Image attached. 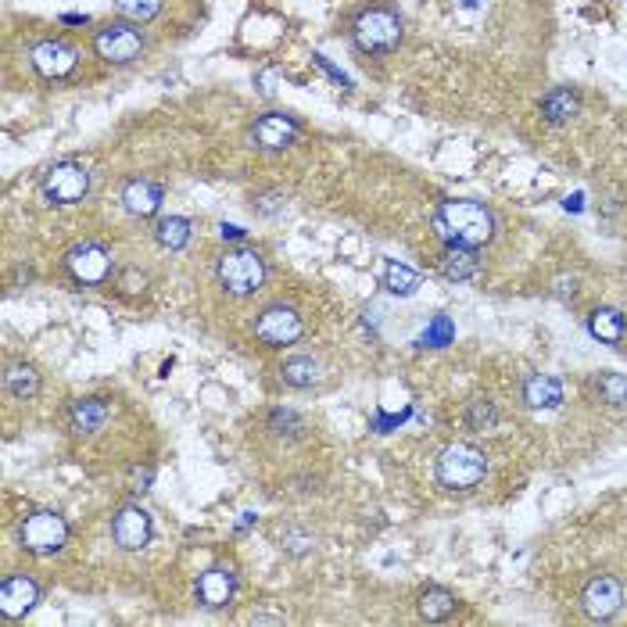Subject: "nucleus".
I'll return each instance as SVG.
<instances>
[{
    "label": "nucleus",
    "mask_w": 627,
    "mask_h": 627,
    "mask_svg": "<svg viewBox=\"0 0 627 627\" xmlns=\"http://www.w3.org/2000/svg\"><path fill=\"white\" fill-rule=\"evenodd\" d=\"M284 545H287V549H291V552H305V549H309V545H312V538H309V534L287 531V534H284Z\"/></svg>",
    "instance_id": "nucleus-34"
},
{
    "label": "nucleus",
    "mask_w": 627,
    "mask_h": 627,
    "mask_svg": "<svg viewBox=\"0 0 627 627\" xmlns=\"http://www.w3.org/2000/svg\"><path fill=\"white\" fill-rule=\"evenodd\" d=\"M452 341V323H448V316H434V323L427 327V334H423V344H434V348H441V344Z\"/></svg>",
    "instance_id": "nucleus-31"
},
{
    "label": "nucleus",
    "mask_w": 627,
    "mask_h": 627,
    "mask_svg": "<svg viewBox=\"0 0 627 627\" xmlns=\"http://www.w3.org/2000/svg\"><path fill=\"white\" fill-rule=\"evenodd\" d=\"M524 402L531 409H559L563 405V384L549 373H534L524 380Z\"/></svg>",
    "instance_id": "nucleus-21"
},
{
    "label": "nucleus",
    "mask_w": 627,
    "mask_h": 627,
    "mask_svg": "<svg viewBox=\"0 0 627 627\" xmlns=\"http://www.w3.org/2000/svg\"><path fill=\"white\" fill-rule=\"evenodd\" d=\"M18 542L33 556H54L69 545V520L54 509H36L18 524Z\"/></svg>",
    "instance_id": "nucleus-5"
},
{
    "label": "nucleus",
    "mask_w": 627,
    "mask_h": 627,
    "mask_svg": "<svg viewBox=\"0 0 627 627\" xmlns=\"http://www.w3.org/2000/svg\"><path fill=\"white\" fill-rule=\"evenodd\" d=\"M542 119L552 122V126H563V122H570L577 112H581V94L577 90H570V86H556V90H549V94L542 97Z\"/></svg>",
    "instance_id": "nucleus-19"
},
{
    "label": "nucleus",
    "mask_w": 627,
    "mask_h": 627,
    "mask_svg": "<svg viewBox=\"0 0 627 627\" xmlns=\"http://www.w3.org/2000/svg\"><path fill=\"white\" fill-rule=\"evenodd\" d=\"M215 276H219V284H223L226 294L233 298H251V294L262 291L266 284V258L258 255L251 248H226L215 262Z\"/></svg>",
    "instance_id": "nucleus-3"
},
{
    "label": "nucleus",
    "mask_w": 627,
    "mask_h": 627,
    "mask_svg": "<svg viewBox=\"0 0 627 627\" xmlns=\"http://www.w3.org/2000/svg\"><path fill=\"white\" fill-rule=\"evenodd\" d=\"M115 11H119L126 22L144 26V22H151V18L162 11V0H115Z\"/></svg>",
    "instance_id": "nucleus-29"
},
{
    "label": "nucleus",
    "mask_w": 627,
    "mask_h": 627,
    "mask_svg": "<svg viewBox=\"0 0 627 627\" xmlns=\"http://www.w3.org/2000/svg\"><path fill=\"white\" fill-rule=\"evenodd\" d=\"M298 133H301V122L294 119L291 112H266L251 126V140H255V147H262V151H284V147H291L294 140H298Z\"/></svg>",
    "instance_id": "nucleus-13"
},
{
    "label": "nucleus",
    "mask_w": 627,
    "mask_h": 627,
    "mask_svg": "<svg viewBox=\"0 0 627 627\" xmlns=\"http://www.w3.org/2000/svg\"><path fill=\"white\" fill-rule=\"evenodd\" d=\"M581 606L592 620H613L624 606V585L610 574H595L581 592Z\"/></svg>",
    "instance_id": "nucleus-11"
},
{
    "label": "nucleus",
    "mask_w": 627,
    "mask_h": 627,
    "mask_svg": "<svg viewBox=\"0 0 627 627\" xmlns=\"http://www.w3.org/2000/svg\"><path fill=\"white\" fill-rule=\"evenodd\" d=\"M4 387H8L15 398H36L40 395V373H36L33 362H11L8 373H4Z\"/></svg>",
    "instance_id": "nucleus-25"
},
{
    "label": "nucleus",
    "mask_w": 627,
    "mask_h": 627,
    "mask_svg": "<svg viewBox=\"0 0 627 627\" xmlns=\"http://www.w3.org/2000/svg\"><path fill=\"white\" fill-rule=\"evenodd\" d=\"M588 334L602 344H620L627 334V316L620 309H613V305H599L588 316Z\"/></svg>",
    "instance_id": "nucleus-18"
},
{
    "label": "nucleus",
    "mask_w": 627,
    "mask_h": 627,
    "mask_svg": "<svg viewBox=\"0 0 627 627\" xmlns=\"http://www.w3.org/2000/svg\"><path fill=\"white\" fill-rule=\"evenodd\" d=\"M416 610H420L423 620L438 624V620H448L452 613H456V595L441 585H430L427 592L420 595V606H416Z\"/></svg>",
    "instance_id": "nucleus-26"
},
{
    "label": "nucleus",
    "mask_w": 627,
    "mask_h": 627,
    "mask_svg": "<svg viewBox=\"0 0 627 627\" xmlns=\"http://www.w3.org/2000/svg\"><path fill=\"white\" fill-rule=\"evenodd\" d=\"M595 395L606 405H627V377L624 373H599L595 380Z\"/></svg>",
    "instance_id": "nucleus-28"
},
{
    "label": "nucleus",
    "mask_w": 627,
    "mask_h": 627,
    "mask_svg": "<svg viewBox=\"0 0 627 627\" xmlns=\"http://www.w3.org/2000/svg\"><path fill=\"white\" fill-rule=\"evenodd\" d=\"M65 269L72 273V280L83 287H101L112 276V251L97 241L72 244L65 251Z\"/></svg>",
    "instance_id": "nucleus-7"
},
{
    "label": "nucleus",
    "mask_w": 627,
    "mask_h": 627,
    "mask_svg": "<svg viewBox=\"0 0 627 627\" xmlns=\"http://www.w3.org/2000/svg\"><path fill=\"white\" fill-rule=\"evenodd\" d=\"M155 534V524H151V513L140 506H122L119 513L112 516V538L122 552H140Z\"/></svg>",
    "instance_id": "nucleus-12"
},
{
    "label": "nucleus",
    "mask_w": 627,
    "mask_h": 627,
    "mask_svg": "<svg viewBox=\"0 0 627 627\" xmlns=\"http://www.w3.org/2000/svg\"><path fill=\"white\" fill-rule=\"evenodd\" d=\"M380 284H384L391 294H398V298H409V294L420 291L423 276L416 273V269H409V266H402V262H395V258H387V262H384V273H380Z\"/></svg>",
    "instance_id": "nucleus-24"
},
{
    "label": "nucleus",
    "mask_w": 627,
    "mask_h": 627,
    "mask_svg": "<svg viewBox=\"0 0 627 627\" xmlns=\"http://www.w3.org/2000/svg\"><path fill=\"white\" fill-rule=\"evenodd\" d=\"M269 430H273V434H287V438H294L298 430H305V423H301L291 409H276V413L269 416Z\"/></svg>",
    "instance_id": "nucleus-30"
},
{
    "label": "nucleus",
    "mask_w": 627,
    "mask_h": 627,
    "mask_svg": "<svg viewBox=\"0 0 627 627\" xmlns=\"http://www.w3.org/2000/svg\"><path fill=\"white\" fill-rule=\"evenodd\" d=\"M219 233H223V241H226V237H230V241H241V237H244V230H241V226H219Z\"/></svg>",
    "instance_id": "nucleus-35"
},
{
    "label": "nucleus",
    "mask_w": 627,
    "mask_h": 627,
    "mask_svg": "<svg viewBox=\"0 0 627 627\" xmlns=\"http://www.w3.org/2000/svg\"><path fill=\"white\" fill-rule=\"evenodd\" d=\"M463 4H466V8H473V4H481V0H463Z\"/></svg>",
    "instance_id": "nucleus-36"
},
{
    "label": "nucleus",
    "mask_w": 627,
    "mask_h": 627,
    "mask_svg": "<svg viewBox=\"0 0 627 627\" xmlns=\"http://www.w3.org/2000/svg\"><path fill=\"white\" fill-rule=\"evenodd\" d=\"M94 51L112 65H129L144 51V33L137 29V22H108V26L97 29Z\"/></svg>",
    "instance_id": "nucleus-8"
},
{
    "label": "nucleus",
    "mask_w": 627,
    "mask_h": 627,
    "mask_svg": "<svg viewBox=\"0 0 627 627\" xmlns=\"http://www.w3.org/2000/svg\"><path fill=\"white\" fill-rule=\"evenodd\" d=\"M47 205H79L90 194V169L83 162H54L40 180Z\"/></svg>",
    "instance_id": "nucleus-6"
},
{
    "label": "nucleus",
    "mask_w": 627,
    "mask_h": 627,
    "mask_svg": "<svg viewBox=\"0 0 627 627\" xmlns=\"http://www.w3.org/2000/svg\"><path fill=\"white\" fill-rule=\"evenodd\" d=\"M40 585L29 574H8L0 581V617L22 620L40 606Z\"/></svg>",
    "instance_id": "nucleus-10"
},
{
    "label": "nucleus",
    "mask_w": 627,
    "mask_h": 627,
    "mask_svg": "<svg viewBox=\"0 0 627 627\" xmlns=\"http://www.w3.org/2000/svg\"><path fill=\"white\" fill-rule=\"evenodd\" d=\"M276 76H280V72H276V69H262V72H258V76H255V86H258V94H262V97H273L276 94Z\"/></svg>",
    "instance_id": "nucleus-33"
},
{
    "label": "nucleus",
    "mask_w": 627,
    "mask_h": 627,
    "mask_svg": "<svg viewBox=\"0 0 627 627\" xmlns=\"http://www.w3.org/2000/svg\"><path fill=\"white\" fill-rule=\"evenodd\" d=\"M438 484L448 491H470L488 477V456L484 448L470 445V441H456V445H445L438 456Z\"/></svg>",
    "instance_id": "nucleus-2"
},
{
    "label": "nucleus",
    "mask_w": 627,
    "mask_h": 627,
    "mask_svg": "<svg viewBox=\"0 0 627 627\" xmlns=\"http://www.w3.org/2000/svg\"><path fill=\"white\" fill-rule=\"evenodd\" d=\"M280 377H284L287 387H298V391H305V387H316L319 377H323V366H319L312 355H294V359H287L284 366H280Z\"/></svg>",
    "instance_id": "nucleus-23"
},
{
    "label": "nucleus",
    "mask_w": 627,
    "mask_h": 627,
    "mask_svg": "<svg viewBox=\"0 0 627 627\" xmlns=\"http://www.w3.org/2000/svg\"><path fill=\"white\" fill-rule=\"evenodd\" d=\"M69 416H72V427H76L79 434H97L104 423L112 420V405L104 402V398H76Z\"/></svg>",
    "instance_id": "nucleus-20"
},
{
    "label": "nucleus",
    "mask_w": 627,
    "mask_h": 627,
    "mask_svg": "<svg viewBox=\"0 0 627 627\" xmlns=\"http://www.w3.org/2000/svg\"><path fill=\"white\" fill-rule=\"evenodd\" d=\"M441 276L448 284H466L473 276L481 273V258H477V248H463V244H445L441 251Z\"/></svg>",
    "instance_id": "nucleus-17"
},
{
    "label": "nucleus",
    "mask_w": 627,
    "mask_h": 627,
    "mask_svg": "<svg viewBox=\"0 0 627 627\" xmlns=\"http://www.w3.org/2000/svg\"><path fill=\"white\" fill-rule=\"evenodd\" d=\"M434 233L445 244H463V248H484L495 237V215L481 201L452 198L434 208Z\"/></svg>",
    "instance_id": "nucleus-1"
},
{
    "label": "nucleus",
    "mask_w": 627,
    "mask_h": 627,
    "mask_svg": "<svg viewBox=\"0 0 627 627\" xmlns=\"http://www.w3.org/2000/svg\"><path fill=\"white\" fill-rule=\"evenodd\" d=\"M194 237V226H190L187 215H165L155 223V241L162 244L165 251H183Z\"/></svg>",
    "instance_id": "nucleus-22"
},
{
    "label": "nucleus",
    "mask_w": 627,
    "mask_h": 627,
    "mask_svg": "<svg viewBox=\"0 0 627 627\" xmlns=\"http://www.w3.org/2000/svg\"><path fill=\"white\" fill-rule=\"evenodd\" d=\"M29 61H33V69L40 72V76L65 79L79 65V51L65 40H40V43H33Z\"/></svg>",
    "instance_id": "nucleus-14"
},
{
    "label": "nucleus",
    "mask_w": 627,
    "mask_h": 627,
    "mask_svg": "<svg viewBox=\"0 0 627 627\" xmlns=\"http://www.w3.org/2000/svg\"><path fill=\"white\" fill-rule=\"evenodd\" d=\"M402 15L395 8H366L352 22V40L362 54H391L402 43Z\"/></svg>",
    "instance_id": "nucleus-4"
},
{
    "label": "nucleus",
    "mask_w": 627,
    "mask_h": 627,
    "mask_svg": "<svg viewBox=\"0 0 627 627\" xmlns=\"http://www.w3.org/2000/svg\"><path fill=\"white\" fill-rule=\"evenodd\" d=\"M495 423H499V409H495V402H488V398H473V402L466 405V427H470L473 434L491 430Z\"/></svg>",
    "instance_id": "nucleus-27"
},
{
    "label": "nucleus",
    "mask_w": 627,
    "mask_h": 627,
    "mask_svg": "<svg viewBox=\"0 0 627 627\" xmlns=\"http://www.w3.org/2000/svg\"><path fill=\"white\" fill-rule=\"evenodd\" d=\"M165 194L158 183L151 180H126V187H122V208H126L129 215H137V219H151V215L162 208Z\"/></svg>",
    "instance_id": "nucleus-16"
},
{
    "label": "nucleus",
    "mask_w": 627,
    "mask_h": 627,
    "mask_svg": "<svg viewBox=\"0 0 627 627\" xmlns=\"http://www.w3.org/2000/svg\"><path fill=\"white\" fill-rule=\"evenodd\" d=\"M194 595H198V602L205 610H223V606L233 602V595H237V574L230 567H208L198 577Z\"/></svg>",
    "instance_id": "nucleus-15"
},
{
    "label": "nucleus",
    "mask_w": 627,
    "mask_h": 627,
    "mask_svg": "<svg viewBox=\"0 0 627 627\" xmlns=\"http://www.w3.org/2000/svg\"><path fill=\"white\" fill-rule=\"evenodd\" d=\"M312 58H316V65H319V69H323V72H327V76L334 79L337 86H344V90H352V79L344 76V72L337 69V65H330V58H327V54H312Z\"/></svg>",
    "instance_id": "nucleus-32"
},
{
    "label": "nucleus",
    "mask_w": 627,
    "mask_h": 627,
    "mask_svg": "<svg viewBox=\"0 0 627 627\" xmlns=\"http://www.w3.org/2000/svg\"><path fill=\"white\" fill-rule=\"evenodd\" d=\"M301 334H305V323H301L298 309H291V305H269L255 319V337L266 341L269 348H284V344L301 341Z\"/></svg>",
    "instance_id": "nucleus-9"
}]
</instances>
